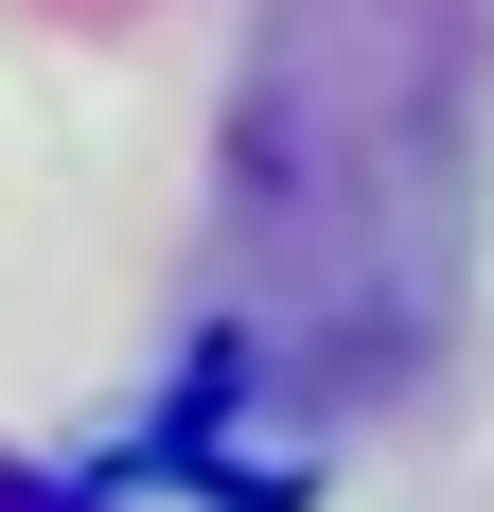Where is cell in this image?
Returning a JSON list of instances; mask_svg holds the SVG:
<instances>
[{
  "mask_svg": "<svg viewBox=\"0 0 494 512\" xmlns=\"http://www.w3.org/2000/svg\"><path fill=\"white\" fill-rule=\"evenodd\" d=\"M494 195V18L477 0H247L230 212H212V354L159 460L247 442V512H300V442L406 371H442L477 301Z\"/></svg>",
  "mask_w": 494,
  "mask_h": 512,
  "instance_id": "1",
  "label": "cell"
},
{
  "mask_svg": "<svg viewBox=\"0 0 494 512\" xmlns=\"http://www.w3.org/2000/svg\"><path fill=\"white\" fill-rule=\"evenodd\" d=\"M0 512H106L89 477H53V460H0Z\"/></svg>",
  "mask_w": 494,
  "mask_h": 512,
  "instance_id": "2",
  "label": "cell"
}]
</instances>
